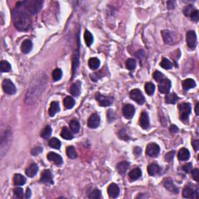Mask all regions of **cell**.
Wrapping results in <instances>:
<instances>
[{
  "label": "cell",
  "instance_id": "cell-46",
  "mask_svg": "<svg viewBox=\"0 0 199 199\" xmlns=\"http://www.w3.org/2000/svg\"><path fill=\"white\" fill-rule=\"evenodd\" d=\"M13 192H14V194H15L16 197H18V198H23V188L17 187V188H14V190H13Z\"/></svg>",
  "mask_w": 199,
  "mask_h": 199
},
{
  "label": "cell",
  "instance_id": "cell-50",
  "mask_svg": "<svg viewBox=\"0 0 199 199\" xmlns=\"http://www.w3.org/2000/svg\"><path fill=\"white\" fill-rule=\"evenodd\" d=\"M42 148H41V147H40V146H38V147H35V148H34L33 149L31 150V152H30V153H31V154L33 155V156H38V154H40V153H42Z\"/></svg>",
  "mask_w": 199,
  "mask_h": 199
},
{
  "label": "cell",
  "instance_id": "cell-10",
  "mask_svg": "<svg viewBox=\"0 0 199 199\" xmlns=\"http://www.w3.org/2000/svg\"><path fill=\"white\" fill-rule=\"evenodd\" d=\"M170 87H171V82L169 79H163L161 82H160L159 83V91L161 94H169V90H170Z\"/></svg>",
  "mask_w": 199,
  "mask_h": 199
},
{
  "label": "cell",
  "instance_id": "cell-44",
  "mask_svg": "<svg viewBox=\"0 0 199 199\" xmlns=\"http://www.w3.org/2000/svg\"><path fill=\"white\" fill-rule=\"evenodd\" d=\"M163 78H164V76H163V73H160V71H156V72L153 73V79H154L156 82H161L163 79Z\"/></svg>",
  "mask_w": 199,
  "mask_h": 199
},
{
  "label": "cell",
  "instance_id": "cell-31",
  "mask_svg": "<svg viewBox=\"0 0 199 199\" xmlns=\"http://www.w3.org/2000/svg\"><path fill=\"white\" fill-rule=\"evenodd\" d=\"M75 100L71 97H66L64 99L63 104L64 106L66 107V108L67 109H72L75 106Z\"/></svg>",
  "mask_w": 199,
  "mask_h": 199
},
{
  "label": "cell",
  "instance_id": "cell-43",
  "mask_svg": "<svg viewBox=\"0 0 199 199\" xmlns=\"http://www.w3.org/2000/svg\"><path fill=\"white\" fill-rule=\"evenodd\" d=\"M101 197V192L99 190L95 189L90 194L89 198L90 199H99Z\"/></svg>",
  "mask_w": 199,
  "mask_h": 199
},
{
  "label": "cell",
  "instance_id": "cell-25",
  "mask_svg": "<svg viewBox=\"0 0 199 199\" xmlns=\"http://www.w3.org/2000/svg\"><path fill=\"white\" fill-rule=\"evenodd\" d=\"M194 192V190L191 184H189V185H186V186L184 187V189H183V192H182L183 197H186V198H191Z\"/></svg>",
  "mask_w": 199,
  "mask_h": 199
},
{
  "label": "cell",
  "instance_id": "cell-18",
  "mask_svg": "<svg viewBox=\"0 0 199 199\" xmlns=\"http://www.w3.org/2000/svg\"><path fill=\"white\" fill-rule=\"evenodd\" d=\"M177 157L179 159V160L181 161H187L188 160H189L190 158V152L188 149L186 148H182L179 150L178 152Z\"/></svg>",
  "mask_w": 199,
  "mask_h": 199
},
{
  "label": "cell",
  "instance_id": "cell-32",
  "mask_svg": "<svg viewBox=\"0 0 199 199\" xmlns=\"http://www.w3.org/2000/svg\"><path fill=\"white\" fill-rule=\"evenodd\" d=\"M84 40H85L86 46H91V45H92L93 42H94V37H93L92 34H91L89 30H86V31H85V33H84Z\"/></svg>",
  "mask_w": 199,
  "mask_h": 199
},
{
  "label": "cell",
  "instance_id": "cell-35",
  "mask_svg": "<svg viewBox=\"0 0 199 199\" xmlns=\"http://www.w3.org/2000/svg\"><path fill=\"white\" fill-rule=\"evenodd\" d=\"M61 136L64 139H66V140H71L73 138V134L71 133L70 131H69L66 127H64V128L62 129V130Z\"/></svg>",
  "mask_w": 199,
  "mask_h": 199
},
{
  "label": "cell",
  "instance_id": "cell-34",
  "mask_svg": "<svg viewBox=\"0 0 199 199\" xmlns=\"http://www.w3.org/2000/svg\"><path fill=\"white\" fill-rule=\"evenodd\" d=\"M69 127H70V129L72 130V132L73 133H78L80 129V125H79V121L76 120H72L69 123Z\"/></svg>",
  "mask_w": 199,
  "mask_h": 199
},
{
  "label": "cell",
  "instance_id": "cell-4",
  "mask_svg": "<svg viewBox=\"0 0 199 199\" xmlns=\"http://www.w3.org/2000/svg\"><path fill=\"white\" fill-rule=\"evenodd\" d=\"M161 34L164 42L167 45H173L174 43H176L177 36L173 32L170 31V30H164L161 32Z\"/></svg>",
  "mask_w": 199,
  "mask_h": 199
},
{
  "label": "cell",
  "instance_id": "cell-47",
  "mask_svg": "<svg viewBox=\"0 0 199 199\" xmlns=\"http://www.w3.org/2000/svg\"><path fill=\"white\" fill-rule=\"evenodd\" d=\"M190 17H191V20H192L193 21H194V22L198 21V20H199V11L198 10H194V11L191 13V14Z\"/></svg>",
  "mask_w": 199,
  "mask_h": 199
},
{
  "label": "cell",
  "instance_id": "cell-52",
  "mask_svg": "<svg viewBox=\"0 0 199 199\" xmlns=\"http://www.w3.org/2000/svg\"><path fill=\"white\" fill-rule=\"evenodd\" d=\"M118 135H119V137H120L121 139H123V140H129V135L125 133V131H124V130L120 131V132H119Z\"/></svg>",
  "mask_w": 199,
  "mask_h": 199
},
{
  "label": "cell",
  "instance_id": "cell-40",
  "mask_svg": "<svg viewBox=\"0 0 199 199\" xmlns=\"http://www.w3.org/2000/svg\"><path fill=\"white\" fill-rule=\"evenodd\" d=\"M62 76V71L60 69H56L53 71L52 73V78L54 81H58Z\"/></svg>",
  "mask_w": 199,
  "mask_h": 199
},
{
  "label": "cell",
  "instance_id": "cell-59",
  "mask_svg": "<svg viewBox=\"0 0 199 199\" xmlns=\"http://www.w3.org/2000/svg\"><path fill=\"white\" fill-rule=\"evenodd\" d=\"M195 113L196 115H198V104H197V105L195 107Z\"/></svg>",
  "mask_w": 199,
  "mask_h": 199
},
{
  "label": "cell",
  "instance_id": "cell-15",
  "mask_svg": "<svg viewBox=\"0 0 199 199\" xmlns=\"http://www.w3.org/2000/svg\"><path fill=\"white\" fill-rule=\"evenodd\" d=\"M163 185H164V187L168 190V191H171L172 193L177 194V193L179 192V189H178V188L175 185L173 181H172L170 178H166V179H165L164 182H163Z\"/></svg>",
  "mask_w": 199,
  "mask_h": 199
},
{
  "label": "cell",
  "instance_id": "cell-48",
  "mask_svg": "<svg viewBox=\"0 0 199 199\" xmlns=\"http://www.w3.org/2000/svg\"><path fill=\"white\" fill-rule=\"evenodd\" d=\"M174 154H175V151H170L168 153H166V156H165V160H166V161L167 162L172 161L173 157H174Z\"/></svg>",
  "mask_w": 199,
  "mask_h": 199
},
{
  "label": "cell",
  "instance_id": "cell-16",
  "mask_svg": "<svg viewBox=\"0 0 199 199\" xmlns=\"http://www.w3.org/2000/svg\"><path fill=\"white\" fill-rule=\"evenodd\" d=\"M47 158L50 161H52L54 164L56 165H61L62 164L63 160L62 158V156L60 155L57 154V153H54V152H51L48 154Z\"/></svg>",
  "mask_w": 199,
  "mask_h": 199
},
{
  "label": "cell",
  "instance_id": "cell-57",
  "mask_svg": "<svg viewBox=\"0 0 199 199\" xmlns=\"http://www.w3.org/2000/svg\"><path fill=\"white\" fill-rule=\"evenodd\" d=\"M141 149L139 148V147H135V149H134V153H135V155H136V156H138V155L141 153Z\"/></svg>",
  "mask_w": 199,
  "mask_h": 199
},
{
  "label": "cell",
  "instance_id": "cell-30",
  "mask_svg": "<svg viewBox=\"0 0 199 199\" xmlns=\"http://www.w3.org/2000/svg\"><path fill=\"white\" fill-rule=\"evenodd\" d=\"M88 65H89V67L90 68L93 70H95V69H97L99 67H100V65H101V62L97 58H91L90 59L88 62Z\"/></svg>",
  "mask_w": 199,
  "mask_h": 199
},
{
  "label": "cell",
  "instance_id": "cell-49",
  "mask_svg": "<svg viewBox=\"0 0 199 199\" xmlns=\"http://www.w3.org/2000/svg\"><path fill=\"white\" fill-rule=\"evenodd\" d=\"M183 170L184 172H186V173H190L191 171V169H192V164L191 163H186V164H184L182 167Z\"/></svg>",
  "mask_w": 199,
  "mask_h": 199
},
{
  "label": "cell",
  "instance_id": "cell-36",
  "mask_svg": "<svg viewBox=\"0 0 199 199\" xmlns=\"http://www.w3.org/2000/svg\"><path fill=\"white\" fill-rule=\"evenodd\" d=\"M0 70L2 73H7L11 70V66L7 61H2L0 62Z\"/></svg>",
  "mask_w": 199,
  "mask_h": 199
},
{
  "label": "cell",
  "instance_id": "cell-45",
  "mask_svg": "<svg viewBox=\"0 0 199 199\" xmlns=\"http://www.w3.org/2000/svg\"><path fill=\"white\" fill-rule=\"evenodd\" d=\"M194 10V6H193L192 5H188V6H187L184 7L183 12H184V14L186 16V17H190L191 14V13H192Z\"/></svg>",
  "mask_w": 199,
  "mask_h": 199
},
{
  "label": "cell",
  "instance_id": "cell-33",
  "mask_svg": "<svg viewBox=\"0 0 199 199\" xmlns=\"http://www.w3.org/2000/svg\"><path fill=\"white\" fill-rule=\"evenodd\" d=\"M66 153H67V156L69 159H72V160H74V159L77 158V153L76 151V149L73 146L70 145L66 149Z\"/></svg>",
  "mask_w": 199,
  "mask_h": 199
},
{
  "label": "cell",
  "instance_id": "cell-1",
  "mask_svg": "<svg viewBox=\"0 0 199 199\" xmlns=\"http://www.w3.org/2000/svg\"><path fill=\"white\" fill-rule=\"evenodd\" d=\"M13 20L14 26L18 30L26 31L31 25V18L30 14L26 11L17 7L13 12Z\"/></svg>",
  "mask_w": 199,
  "mask_h": 199
},
{
  "label": "cell",
  "instance_id": "cell-19",
  "mask_svg": "<svg viewBox=\"0 0 199 199\" xmlns=\"http://www.w3.org/2000/svg\"><path fill=\"white\" fill-rule=\"evenodd\" d=\"M38 171V166L36 163H32L26 169V174L29 177H34Z\"/></svg>",
  "mask_w": 199,
  "mask_h": 199
},
{
  "label": "cell",
  "instance_id": "cell-8",
  "mask_svg": "<svg viewBox=\"0 0 199 199\" xmlns=\"http://www.w3.org/2000/svg\"><path fill=\"white\" fill-rule=\"evenodd\" d=\"M160 146L156 143H150L147 145L145 153L150 157H156L160 153Z\"/></svg>",
  "mask_w": 199,
  "mask_h": 199
},
{
  "label": "cell",
  "instance_id": "cell-39",
  "mask_svg": "<svg viewBox=\"0 0 199 199\" xmlns=\"http://www.w3.org/2000/svg\"><path fill=\"white\" fill-rule=\"evenodd\" d=\"M49 145L51 147H52V148L58 149H60V147H61V141H60L58 138H53L49 141Z\"/></svg>",
  "mask_w": 199,
  "mask_h": 199
},
{
  "label": "cell",
  "instance_id": "cell-29",
  "mask_svg": "<svg viewBox=\"0 0 199 199\" xmlns=\"http://www.w3.org/2000/svg\"><path fill=\"white\" fill-rule=\"evenodd\" d=\"M160 170V166L156 163H152L148 166V173L150 176H155L157 173H159Z\"/></svg>",
  "mask_w": 199,
  "mask_h": 199
},
{
  "label": "cell",
  "instance_id": "cell-51",
  "mask_svg": "<svg viewBox=\"0 0 199 199\" xmlns=\"http://www.w3.org/2000/svg\"><path fill=\"white\" fill-rule=\"evenodd\" d=\"M192 177H193V178H194V180L195 181H199V170H198V169L195 168V169H193Z\"/></svg>",
  "mask_w": 199,
  "mask_h": 199
},
{
  "label": "cell",
  "instance_id": "cell-20",
  "mask_svg": "<svg viewBox=\"0 0 199 199\" xmlns=\"http://www.w3.org/2000/svg\"><path fill=\"white\" fill-rule=\"evenodd\" d=\"M33 48V43L30 40H25L21 45V51L24 54H28Z\"/></svg>",
  "mask_w": 199,
  "mask_h": 199
},
{
  "label": "cell",
  "instance_id": "cell-56",
  "mask_svg": "<svg viewBox=\"0 0 199 199\" xmlns=\"http://www.w3.org/2000/svg\"><path fill=\"white\" fill-rule=\"evenodd\" d=\"M169 131L171 133H177L178 132V128L176 126V125H172L170 128H169Z\"/></svg>",
  "mask_w": 199,
  "mask_h": 199
},
{
  "label": "cell",
  "instance_id": "cell-14",
  "mask_svg": "<svg viewBox=\"0 0 199 199\" xmlns=\"http://www.w3.org/2000/svg\"><path fill=\"white\" fill-rule=\"evenodd\" d=\"M41 181L44 184H53V178L51 172L49 169H45L41 176Z\"/></svg>",
  "mask_w": 199,
  "mask_h": 199
},
{
  "label": "cell",
  "instance_id": "cell-22",
  "mask_svg": "<svg viewBox=\"0 0 199 199\" xmlns=\"http://www.w3.org/2000/svg\"><path fill=\"white\" fill-rule=\"evenodd\" d=\"M129 167V163L127 161H122L117 165V170L121 176L125 175L127 169Z\"/></svg>",
  "mask_w": 199,
  "mask_h": 199
},
{
  "label": "cell",
  "instance_id": "cell-2",
  "mask_svg": "<svg viewBox=\"0 0 199 199\" xmlns=\"http://www.w3.org/2000/svg\"><path fill=\"white\" fill-rule=\"evenodd\" d=\"M19 6H23L25 11L27 12L29 14H36L42 7L43 2L38 0H30V1H25L18 3Z\"/></svg>",
  "mask_w": 199,
  "mask_h": 199
},
{
  "label": "cell",
  "instance_id": "cell-9",
  "mask_svg": "<svg viewBox=\"0 0 199 199\" xmlns=\"http://www.w3.org/2000/svg\"><path fill=\"white\" fill-rule=\"evenodd\" d=\"M186 41L187 45L190 48H195L196 43H197V37H196L195 32L193 30H189L187 32Z\"/></svg>",
  "mask_w": 199,
  "mask_h": 199
},
{
  "label": "cell",
  "instance_id": "cell-53",
  "mask_svg": "<svg viewBox=\"0 0 199 199\" xmlns=\"http://www.w3.org/2000/svg\"><path fill=\"white\" fill-rule=\"evenodd\" d=\"M192 146L194 147V149L195 151H197L199 149V140H197V139L194 140V141H192Z\"/></svg>",
  "mask_w": 199,
  "mask_h": 199
},
{
  "label": "cell",
  "instance_id": "cell-13",
  "mask_svg": "<svg viewBox=\"0 0 199 199\" xmlns=\"http://www.w3.org/2000/svg\"><path fill=\"white\" fill-rule=\"evenodd\" d=\"M107 193H108V195L110 196V197H112V198H116V197H118L119 194H120V188H119L118 185L114 184V183L110 184L107 188Z\"/></svg>",
  "mask_w": 199,
  "mask_h": 199
},
{
  "label": "cell",
  "instance_id": "cell-6",
  "mask_svg": "<svg viewBox=\"0 0 199 199\" xmlns=\"http://www.w3.org/2000/svg\"><path fill=\"white\" fill-rule=\"evenodd\" d=\"M2 90L6 94H9V95H13L16 93L17 89H16L15 85L13 83L12 81H10V79H4V81L2 82Z\"/></svg>",
  "mask_w": 199,
  "mask_h": 199
},
{
  "label": "cell",
  "instance_id": "cell-42",
  "mask_svg": "<svg viewBox=\"0 0 199 199\" xmlns=\"http://www.w3.org/2000/svg\"><path fill=\"white\" fill-rule=\"evenodd\" d=\"M136 66V62L133 58H129L126 61V67L129 70H133Z\"/></svg>",
  "mask_w": 199,
  "mask_h": 199
},
{
  "label": "cell",
  "instance_id": "cell-58",
  "mask_svg": "<svg viewBox=\"0 0 199 199\" xmlns=\"http://www.w3.org/2000/svg\"><path fill=\"white\" fill-rule=\"evenodd\" d=\"M31 195V191L30 190V188H27L26 189V195H25V197L26 198H29Z\"/></svg>",
  "mask_w": 199,
  "mask_h": 199
},
{
  "label": "cell",
  "instance_id": "cell-5",
  "mask_svg": "<svg viewBox=\"0 0 199 199\" xmlns=\"http://www.w3.org/2000/svg\"><path fill=\"white\" fill-rule=\"evenodd\" d=\"M95 98L101 107H108V106L111 105L112 103H113V98L112 97L104 96L100 94V93H97Z\"/></svg>",
  "mask_w": 199,
  "mask_h": 199
},
{
  "label": "cell",
  "instance_id": "cell-17",
  "mask_svg": "<svg viewBox=\"0 0 199 199\" xmlns=\"http://www.w3.org/2000/svg\"><path fill=\"white\" fill-rule=\"evenodd\" d=\"M140 126L143 129H147L149 127V117L148 113L145 111L142 112L141 114L139 120Z\"/></svg>",
  "mask_w": 199,
  "mask_h": 199
},
{
  "label": "cell",
  "instance_id": "cell-12",
  "mask_svg": "<svg viewBox=\"0 0 199 199\" xmlns=\"http://www.w3.org/2000/svg\"><path fill=\"white\" fill-rule=\"evenodd\" d=\"M122 113L127 119H131L135 113V107L132 104H126L122 108Z\"/></svg>",
  "mask_w": 199,
  "mask_h": 199
},
{
  "label": "cell",
  "instance_id": "cell-21",
  "mask_svg": "<svg viewBox=\"0 0 199 199\" xmlns=\"http://www.w3.org/2000/svg\"><path fill=\"white\" fill-rule=\"evenodd\" d=\"M81 90V82L77 81L76 82L73 83L70 87V94L74 97H78L80 94Z\"/></svg>",
  "mask_w": 199,
  "mask_h": 199
},
{
  "label": "cell",
  "instance_id": "cell-23",
  "mask_svg": "<svg viewBox=\"0 0 199 199\" xmlns=\"http://www.w3.org/2000/svg\"><path fill=\"white\" fill-rule=\"evenodd\" d=\"M26 179L20 173H15L13 177V183L16 186H22L26 184Z\"/></svg>",
  "mask_w": 199,
  "mask_h": 199
},
{
  "label": "cell",
  "instance_id": "cell-38",
  "mask_svg": "<svg viewBox=\"0 0 199 199\" xmlns=\"http://www.w3.org/2000/svg\"><path fill=\"white\" fill-rule=\"evenodd\" d=\"M145 90L148 95H149V96L153 95V94H154V92H155L154 84H153L152 82H147V83H145Z\"/></svg>",
  "mask_w": 199,
  "mask_h": 199
},
{
  "label": "cell",
  "instance_id": "cell-7",
  "mask_svg": "<svg viewBox=\"0 0 199 199\" xmlns=\"http://www.w3.org/2000/svg\"><path fill=\"white\" fill-rule=\"evenodd\" d=\"M130 97L138 104H143L145 103V97L138 89L132 90L130 92Z\"/></svg>",
  "mask_w": 199,
  "mask_h": 199
},
{
  "label": "cell",
  "instance_id": "cell-54",
  "mask_svg": "<svg viewBox=\"0 0 199 199\" xmlns=\"http://www.w3.org/2000/svg\"><path fill=\"white\" fill-rule=\"evenodd\" d=\"M107 117H108L109 121H111L113 120V118H114V116H113V110H108V113H107Z\"/></svg>",
  "mask_w": 199,
  "mask_h": 199
},
{
  "label": "cell",
  "instance_id": "cell-55",
  "mask_svg": "<svg viewBox=\"0 0 199 199\" xmlns=\"http://www.w3.org/2000/svg\"><path fill=\"white\" fill-rule=\"evenodd\" d=\"M167 8L169 10H173L175 8V2L173 1H169L167 2Z\"/></svg>",
  "mask_w": 199,
  "mask_h": 199
},
{
  "label": "cell",
  "instance_id": "cell-3",
  "mask_svg": "<svg viewBox=\"0 0 199 199\" xmlns=\"http://www.w3.org/2000/svg\"><path fill=\"white\" fill-rule=\"evenodd\" d=\"M178 109L180 110V119L183 121H188L191 110V104L188 103H183V104H179Z\"/></svg>",
  "mask_w": 199,
  "mask_h": 199
},
{
  "label": "cell",
  "instance_id": "cell-26",
  "mask_svg": "<svg viewBox=\"0 0 199 199\" xmlns=\"http://www.w3.org/2000/svg\"><path fill=\"white\" fill-rule=\"evenodd\" d=\"M129 178H130L131 181H135L136 180H138V178L141 177V171L139 168H135L132 170H131V172L129 174Z\"/></svg>",
  "mask_w": 199,
  "mask_h": 199
},
{
  "label": "cell",
  "instance_id": "cell-28",
  "mask_svg": "<svg viewBox=\"0 0 199 199\" xmlns=\"http://www.w3.org/2000/svg\"><path fill=\"white\" fill-rule=\"evenodd\" d=\"M183 88H184V90H188L190 89H192V88H194L196 86V83L194 82V79H187L183 81Z\"/></svg>",
  "mask_w": 199,
  "mask_h": 199
},
{
  "label": "cell",
  "instance_id": "cell-27",
  "mask_svg": "<svg viewBox=\"0 0 199 199\" xmlns=\"http://www.w3.org/2000/svg\"><path fill=\"white\" fill-rule=\"evenodd\" d=\"M178 101V97L176 94L174 93H171V94H167L165 97V102L166 104H176L177 101Z\"/></svg>",
  "mask_w": 199,
  "mask_h": 199
},
{
  "label": "cell",
  "instance_id": "cell-24",
  "mask_svg": "<svg viewBox=\"0 0 199 199\" xmlns=\"http://www.w3.org/2000/svg\"><path fill=\"white\" fill-rule=\"evenodd\" d=\"M59 110H60L59 104H58V102H56V101H53V102H51V105H50V108L49 110H48V113H49V115L51 116V117H54L56 113L59 111Z\"/></svg>",
  "mask_w": 199,
  "mask_h": 199
},
{
  "label": "cell",
  "instance_id": "cell-41",
  "mask_svg": "<svg viewBox=\"0 0 199 199\" xmlns=\"http://www.w3.org/2000/svg\"><path fill=\"white\" fill-rule=\"evenodd\" d=\"M160 66L164 69H170L173 66L172 63L167 59V58H163V60L160 62Z\"/></svg>",
  "mask_w": 199,
  "mask_h": 199
},
{
  "label": "cell",
  "instance_id": "cell-11",
  "mask_svg": "<svg viewBox=\"0 0 199 199\" xmlns=\"http://www.w3.org/2000/svg\"><path fill=\"white\" fill-rule=\"evenodd\" d=\"M101 123V117L97 113H94L88 119V127L90 129H97Z\"/></svg>",
  "mask_w": 199,
  "mask_h": 199
},
{
  "label": "cell",
  "instance_id": "cell-37",
  "mask_svg": "<svg viewBox=\"0 0 199 199\" xmlns=\"http://www.w3.org/2000/svg\"><path fill=\"white\" fill-rule=\"evenodd\" d=\"M51 132H52V131H51V127L46 126L45 129H43V131L41 132V136L43 138H45V139H48V138L51 136Z\"/></svg>",
  "mask_w": 199,
  "mask_h": 199
}]
</instances>
